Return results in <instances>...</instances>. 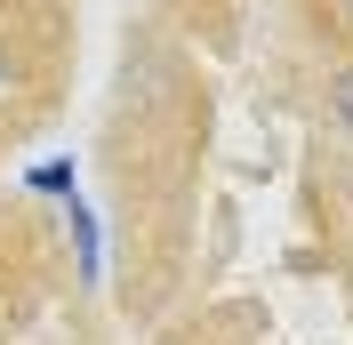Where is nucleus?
<instances>
[{
    "mask_svg": "<svg viewBox=\"0 0 353 345\" xmlns=\"http://www.w3.org/2000/svg\"><path fill=\"white\" fill-rule=\"evenodd\" d=\"M65 209H72V249H81V273L97 281V273H105V257H97V217H88V201H81V193H72Z\"/></svg>",
    "mask_w": 353,
    "mask_h": 345,
    "instance_id": "f257e3e1",
    "label": "nucleus"
},
{
    "mask_svg": "<svg viewBox=\"0 0 353 345\" xmlns=\"http://www.w3.org/2000/svg\"><path fill=\"white\" fill-rule=\"evenodd\" d=\"M24 185H32L41 201H72V193H81V177H72V161H41V169L24 177Z\"/></svg>",
    "mask_w": 353,
    "mask_h": 345,
    "instance_id": "f03ea898",
    "label": "nucleus"
},
{
    "mask_svg": "<svg viewBox=\"0 0 353 345\" xmlns=\"http://www.w3.org/2000/svg\"><path fill=\"white\" fill-rule=\"evenodd\" d=\"M330 112H337V121H345V129H353V65H345V72H337V81H330Z\"/></svg>",
    "mask_w": 353,
    "mask_h": 345,
    "instance_id": "7ed1b4c3",
    "label": "nucleus"
}]
</instances>
